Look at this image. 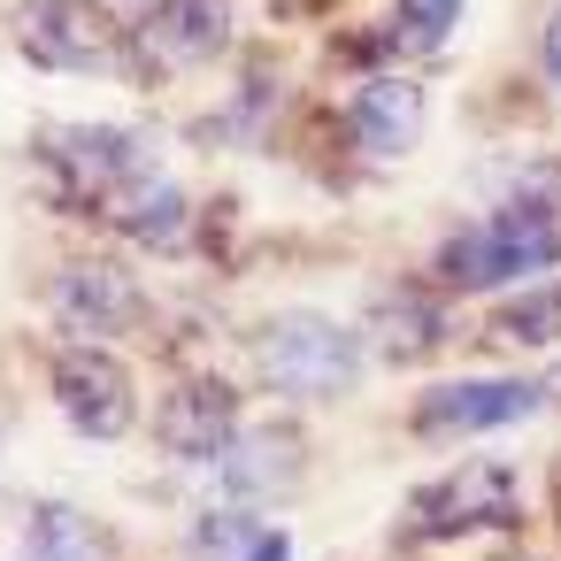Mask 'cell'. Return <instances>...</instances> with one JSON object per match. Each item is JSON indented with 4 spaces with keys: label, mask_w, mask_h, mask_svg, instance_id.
<instances>
[{
    "label": "cell",
    "mask_w": 561,
    "mask_h": 561,
    "mask_svg": "<svg viewBox=\"0 0 561 561\" xmlns=\"http://www.w3.org/2000/svg\"><path fill=\"white\" fill-rule=\"evenodd\" d=\"M262 377L293 400H323V392H346L354 385V339L331 323V316H277L262 331Z\"/></svg>",
    "instance_id": "obj_1"
},
{
    "label": "cell",
    "mask_w": 561,
    "mask_h": 561,
    "mask_svg": "<svg viewBox=\"0 0 561 561\" xmlns=\"http://www.w3.org/2000/svg\"><path fill=\"white\" fill-rule=\"evenodd\" d=\"M546 262H561V231L538 224V216H507V224L461 231L438 270H446L454 285H515V277H538Z\"/></svg>",
    "instance_id": "obj_2"
},
{
    "label": "cell",
    "mask_w": 561,
    "mask_h": 561,
    "mask_svg": "<svg viewBox=\"0 0 561 561\" xmlns=\"http://www.w3.org/2000/svg\"><path fill=\"white\" fill-rule=\"evenodd\" d=\"M16 32H24L32 62H47V70H116V24L93 0H32Z\"/></svg>",
    "instance_id": "obj_3"
},
{
    "label": "cell",
    "mask_w": 561,
    "mask_h": 561,
    "mask_svg": "<svg viewBox=\"0 0 561 561\" xmlns=\"http://www.w3.org/2000/svg\"><path fill=\"white\" fill-rule=\"evenodd\" d=\"M55 400L85 438H116L131 423V377H124L116 354H93V346L55 354Z\"/></svg>",
    "instance_id": "obj_4"
},
{
    "label": "cell",
    "mask_w": 561,
    "mask_h": 561,
    "mask_svg": "<svg viewBox=\"0 0 561 561\" xmlns=\"http://www.w3.org/2000/svg\"><path fill=\"white\" fill-rule=\"evenodd\" d=\"M538 400L546 392L523 385V377H469V385H431L415 400V423L438 431V438H454V431H500V423L538 415Z\"/></svg>",
    "instance_id": "obj_5"
},
{
    "label": "cell",
    "mask_w": 561,
    "mask_h": 561,
    "mask_svg": "<svg viewBox=\"0 0 561 561\" xmlns=\"http://www.w3.org/2000/svg\"><path fill=\"white\" fill-rule=\"evenodd\" d=\"M154 431H162V446H178V454H224L231 438H239V392L224 385V377H185V385H170L162 392V415H154Z\"/></svg>",
    "instance_id": "obj_6"
},
{
    "label": "cell",
    "mask_w": 561,
    "mask_h": 561,
    "mask_svg": "<svg viewBox=\"0 0 561 561\" xmlns=\"http://www.w3.org/2000/svg\"><path fill=\"white\" fill-rule=\"evenodd\" d=\"M55 316H70V323H85V331H131V323H139V293H131V277L108 270V262H70V270L55 277Z\"/></svg>",
    "instance_id": "obj_7"
},
{
    "label": "cell",
    "mask_w": 561,
    "mask_h": 561,
    "mask_svg": "<svg viewBox=\"0 0 561 561\" xmlns=\"http://www.w3.org/2000/svg\"><path fill=\"white\" fill-rule=\"evenodd\" d=\"M224 477H216V492L231 500V507H247V500H270L285 477H293V461H300V446H293V431H239L224 454Z\"/></svg>",
    "instance_id": "obj_8"
},
{
    "label": "cell",
    "mask_w": 561,
    "mask_h": 561,
    "mask_svg": "<svg viewBox=\"0 0 561 561\" xmlns=\"http://www.w3.org/2000/svg\"><path fill=\"white\" fill-rule=\"evenodd\" d=\"M224 24H231L224 0H162L139 32V47H147V62H201L224 47Z\"/></svg>",
    "instance_id": "obj_9"
},
{
    "label": "cell",
    "mask_w": 561,
    "mask_h": 561,
    "mask_svg": "<svg viewBox=\"0 0 561 561\" xmlns=\"http://www.w3.org/2000/svg\"><path fill=\"white\" fill-rule=\"evenodd\" d=\"M477 515H507V469H500V461L461 469V477L431 484V492L408 507L415 530H461V523H477Z\"/></svg>",
    "instance_id": "obj_10"
},
{
    "label": "cell",
    "mask_w": 561,
    "mask_h": 561,
    "mask_svg": "<svg viewBox=\"0 0 561 561\" xmlns=\"http://www.w3.org/2000/svg\"><path fill=\"white\" fill-rule=\"evenodd\" d=\"M415 124H423V101H415V85H400V78H377V85H362V93H354V139H362V147H377V154H400V147L415 139Z\"/></svg>",
    "instance_id": "obj_11"
},
{
    "label": "cell",
    "mask_w": 561,
    "mask_h": 561,
    "mask_svg": "<svg viewBox=\"0 0 561 561\" xmlns=\"http://www.w3.org/2000/svg\"><path fill=\"white\" fill-rule=\"evenodd\" d=\"M108 216H116L131 239L170 247V239H178V224H185V201H178L162 178H147V170H139V178H124V185L108 193Z\"/></svg>",
    "instance_id": "obj_12"
},
{
    "label": "cell",
    "mask_w": 561,
    "mask_h": 561,
    "mask_svg": "<svg viewBox=\"0 0 561 561\" xmlns=\"http://www.w3.org/2000/svg\"><path fill=\"white\" fill-rule=\"evenodd\" d=\"M293 546H285V530H270V523H254V515H208L201 530H193V561H285Z\"/></svg>",
    "instance_id": "obj_13"
},
{
    "label": "cell",
    "mask_w": 561,
    "mask_h": 561,
    "mask_svg": "<svg viewBox=\"0 0 561 561\" xmlns=\"http://www.w3.org/2000/svg\"><path fill=\"white\" fill-rule=\"evenodd\" d=\"M16 561H101V538L78 507H32Z\"/></svg>",
    "instance_id": "obj_14"
},
{
    "label": "cell",
    "mask_w": 561,
    "mask_h": 561,
    "mask_svg": "<svg viewBox=\"0 0 561 561\" xmlns=\"http://www.w3.org/2000/svg\"><path fill=\"white\" fill-rule=\"evenodd\" d=\"M454 16H461V0H400V47H415V55L446 47Z\"/></svg>",
    "instance_id": "obj_15"
},
{
    "label": "cell",
    "mask_w": 561,
    "mask_h": 561,
    "mask_svg": "<svg viewBox=\"0 0 561 561\" xmlns=\"http://www.w3.org/2000/svg\"><path fill=\"white\" fill-rule=\"evenodd\" d=\"M507 331H515V339H561V285L515 300V308H507Z\"/></svg>",
    "instance_id": "obj_16"
},
{
    "label": "cell",
    "mask_w": 561,
    "mask_h": 561,
    "mask_svg": "<svg viewBox=\"0 0 561 561\" xmlns=\"http://www.w3.org/2000/svg\"><path fill=\"white\" fill-rule=\"evenodd\" d=\"M377 316H385V323H392V331H400V346H423V339H431V316H423V308H415V316H408V308H400V300H385V308H377Z\"/></svg>",
    "instance_id": "obj_17"
},
{
    "label": "cell",
    "mask_w": 561,
    "mask_h": 561,
    "mask_svg": "<svg viewBox=\"0 0 561 561\" xmlns=\"http://www.w3.org/2000/svg\"><path fill=\"white\" fill-rule=\"evenodd\" d=\"M546 70H553V78H561V16H553V24H546Z\"/></svg>",
    "instance_id": "obj_18"
}]
</instances>
